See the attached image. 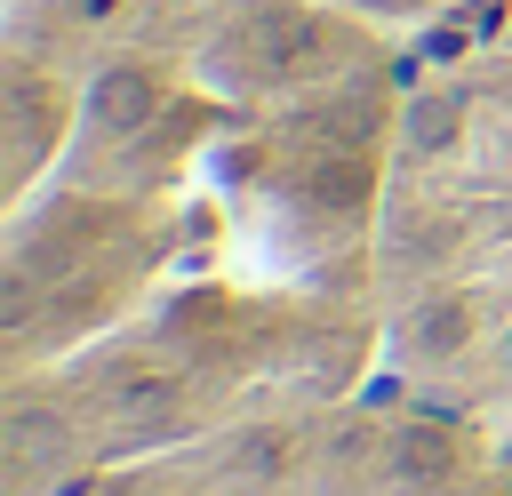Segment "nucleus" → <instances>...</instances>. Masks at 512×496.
<instances>
[{"label":"nucleus","instance_id":"nucleus-1","mask_svg":"<svg viewBox=\"0 0 512 496\" xmlns=\"http://www.w3.org/2000/svg\"><path fill=\"white\" fill-rule=\"evenodd\" d=\"M392 32L328 0L8 8V488L80 480L384 368Z\"/></svg>","mask_w":512,"mask_h":496},{"label":"nucleus","instance_id":"nucleus-3","mask_svg":"<svg viewBox=\"0 0 512 496\" xmlns=\"http://www.w3.org/2000/svg\"><path fill=\"white\" fill-rule=\"evenodd\" d=\"M512 408L336 392L216 424L80 480L72 496H512Z\"/></svg>","mask_w":512,"mask_h":496},{"label":"nucleus","instance_id":"nucleus-2","mask_svg":"<svg viewBox=\"0 0 512 496\" xmlns=\"http://www.w3.org/2000/svg\"><path fill=\"white\" fill-rule=\"evenodd\" d=\"M384 376L512 408V40L440 56L400 88L376 200Z\"/></svg>","mask_w":512,"mask_h":496},{"label":"nucleus","instance_id":"nucleus-4","mask_svg":"<svg viewBox=\"0 0 512 496\" xmlns=\"http://www.w3.org/2000/svg\"><path fill=\"white\" fill-rule=\"evenodd\" d=\"M328 8H344V16H360V24H376V32H416V24L456 16L464 0H328Z\"/></svg>","mask_w":512,"mask_h":496}]
</instances>
